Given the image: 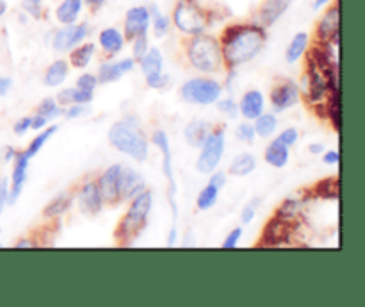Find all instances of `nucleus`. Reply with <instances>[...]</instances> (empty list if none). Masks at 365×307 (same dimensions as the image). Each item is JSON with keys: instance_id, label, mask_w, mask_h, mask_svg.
Here are the masks:
<instances>
[{"instance_id": "61", "label": "nucleus", "mask_w": 365, "mask_h": 307, "mask_svg": "<svg viewBox=\"0 0 365 307\" xmlns=\"http://www.w3.org/2000/svg\"><path fill=\"white\" fill-rule=\"evenodd\" d=\"M330 2H331V0H314V9H316V11L323 9V7H327Z\"/></svg>"}, {"instance_id": "62", "label": "nucleus", "mask_w": 365, "mask_h": 307, "mask_svg": "<svg viewBox=\"0 0 365 307\" xmlns=\"http://www.w3.org/2000/svg\"><path fill=\"white\" fill-rule=\"evenodd\" d=\"M6 13H7V2L6 0H0V18L6 16Z\"/></svg>"}, {"instance_id": "55", "label": "nucleus", "mask_w": 365, "mask_h": 307, "mask_svg": "<svg viewBox=\"0 0 365 307\" xmlns=\"http://www.w3.org/2000/svg\"><path fill=\"white\" fill-rule=\"evenodd\" d=\"M11 89H13V79L7 75H0V99L6 96Z\"/></svg>"}, {"instance_id": "53", "label": "nucleus", "mask_w": 365, "mask_h": 307, "mask_svg": "<svg viewBox=\"0 0 365 307\" xmlns=\"http://www.w3.org/2000/svg\"><path fill=\"white\" fill-rule=\"evenodd\" d=\"M21 7H24L25 13L31 14L32 18H41V14H43L41 4H34V2H27V0H24Z\"/></svg>"}, {"instance_id": "48", "label": "nucleus", "mask_w": 365, "mask_h": 307, "mask_svg": "<svg viewBox=\"0 0 365 307\" xmlns=\"http://www.w3.org/2000/svg\"><path fill=\"white\" fill-rule=\"evenodd\" d=\"M259 203H260V198H253L252 202L246 203V206L242 207V211H241V221H242V223H245V225L252 223L253 218H255V214H257V207H259Z\"/></svg>"}, {"instance_id": "3", "label": "nucleus", "mask_w": 365, "mask_h": 307, "mask_svg": "<svg viewBox=\"0 0 365 307\" xmlns=\"http://www.w3.org/2000/svg\"><path fill=\"white\" fill-rule=\"evenodd\" d=\"M107 139H109L110 146H114L118 152L125 154L138 163L148 159L150 139L143 132L138 118L132 116V114L110 125Z\"/></svg>"}, {"instance_id": "25", "label": "nucleus", "mask_w": 365, "mask_h": 307, "mask_svg": "<svg viewBox=\"0 0 365 307\" xmlns=\"http://www.w3.org/2000/svg\"><path fill=\"white\" fill-rule=\"evenodd\" d=\"M82 7H84L82 0H61L59 6L56 7V20L61 25L75 24L81 16Z\"/></svg>"}, {"instance_id": "9", "label": "nucleus", "mask_w": 365, "mask_h": 307, "mask_svg": "<svg viewBox=\"0 0 365 307\" xmlns=\"http://www.w3.org/2000/svg\"><path fill=\"white\" fill-rule=\"evenodd\" d=\"M299 91L305 96V102L310 104V106L327 100L328 93L331 91L324 71L321 70L310 57H307V70L305 75H303V88H299Z\"/></svg>"}, {"instance_id": "41", "label": "nucleus", "mask_w": 365, "mask_h": 307, "mask_svg": "<svg viewBox=\"0 0 365 307\" xmlns=\"http://www.w3.org/2000/svg\"><path fill=\"white\" fill-rule=\"evenodd\" d=\"M235 138L239 139L241 143H253L255 141L257 134H255V127H253L252 121H242V124L237 125V129H235Z\"/></svg>"}, {"instance_id": "54", "label": "nucleus", "mask_w": 365, "mask_h": 307, "mask_svg": "<svg viewBox=\"0 0 365 307\" xmlns=\"http://www.w3.org/2000/svg\"><path fill=\"white\" fill-rule=\"evenodd\" d=\"M50 121L46 120V118H43L41 114L36 113L34 116H32V121H31V129L32 131H43L45 127H48Z\"/></svg>"}, {"instance_id": "15", "label": "nucleus", "mask_w": 365, "mask_h": 307, "mask_svg": "<svg viewBox=\"0 0 365 307\" xmlns=\"http://www.w3.org/2000/svg\"><path fill=\"white\" fill-rule=\"evenodd\" d=\"M29 163H31V157L20 150H16V156L13 159V171H11V181H9V206L16 203V200L20 198L21 191H24V186L27 182V171H29Z\"/></svg>"}, {"instance_id": "57", "label": "nucleus", "mask_w": 365, "mask_h": 307, "mask_svg": "<svg viewBox=\"0 0 365 307\" xmlns=\"http://www.w3.org/2000/svg\"><path fill=\"white\" fill-rule=\"evenodd\" d=\"M309 152L314 154V156H319V154L324 152V145L323 143H310Z\"/></svg>"}, {"instance_id": "14", "label": "nucleus", "mask_w": 365, "mask_h": 307, "mask_svg": "<svg viewBox=\"0 0 365 307\" xmlns=\"http://www.w3.org/2000/svg\"><path fill=\"white\" fill-rule=\"evenodd\" d=\"M150 29V11L146 6H134L125 13L123 36L125 39L132 41L135 36L148 34Z\"/></svg>"}, {"instance_id": "11", "label": "nucleus", "mask_w": 365, "mask_h": 307, "mask_svg": "<svg viewBox=\"0 0 365 307\" xmlns=\"http://www.w3.org/2000/svg\"><path fill=\"white\" fill-rule=\"evenodd\" d=\"M89 34V25L86 21L81 24H70L63 25L61 29H57L52 36V49L59 54L70 52L73 46H77L78 43L84 41Z\"/></svg>"}, {"instance_id": "7", "label": "nucleus", "mask_w": 365, "mask_h": 307, "mask_svg": "<svg viewBox=\"0 0 365 307\" xmlns=\"http://www.w3.org/2000/svg\"><path fill=\"white\" fill-rule=\"evenodd\" d=\"M225 145H227L225 125H216L209 132L203 145L200 146V156L195 164L196 171L203 175H210L214 170H217L225 156Z\"/></svg>"}, {"instance_id": "60", "label": "nucleus", "mask_w": 365, "mask_h": 307, "mask_svg": "<svg viewBox=\"0 0 365 307\" xmlns=\"http://www.w3.org/2000/svg\"><path fill=\"white\" fill-rule=\"evenodd\" d=\"M82 2H84V4H88V6L91 7L93 11H96V9H100V7H102L103 4L107 2V0H82Z\"/></svg>"}, {"instance_id": "49", "label": "nucleus", "mask_w": 365, "mask_h": 307, "mask_svg": "<svg viewBox=\"0 0 365 307\" xmlns=\"http://www.w3.org/2000/svg\"><path fill=\"white\" fill-rule=\"evenodd\" d=\"M9 206V178L0 177V218Z\"/></svg>"}, {"instance_id": "37", "label": "nucleus", "mask_w": 365, "mask_h": 307, "mask_svg": "<svg viewBox=\"0 0 365 307\" xmlns=\"http://www.w3.org/2000/svg\"><path fill=\"white\" fill-rule=\"evenodd\" d=\"M303 206H305V202H303V200L294 198V196H289V198H285L284 202L277 207V213L274 214L280 218H284V220L298 221Z\"/></svg>"}, {"instance_id": "23", "label": "nucleus", "mask_w": 365, "mask_h": 307, "mask_svg": "<svg viewBox=\"0 0 365 307\" xmlns=\"http://www.w3.org/2000/svg\"><path fill=\"white\" fill-rule=\"evenodd\" d=\"M214 125H210L209 121L205 120H192L185 125L184 129V138L187 141L189 146L192 149H200L205 141V138L209 136V132L212 131Z\"/></svg>"}, {"instance_id": "47", "label": "nucleus", "mask_w": 365, "mask_h": 307, "mask_svg": "<svg viewBox=\"0 0 365 307\" xmlns=\"http://www.w3.org/2000/svg\"><path fill=\"white\" fill-rule=\"evenodd\" d=\"M75 86L86 89V91H95V88L98 86V79H96L95 74H82L75 82Z\"/></svg>"}, {"instance_id": "45", "label": "nucleus", "mask_w": 365, "mask_h": 307, "mask_svg": "<svg viewBox=\"0 0 365 307\" xmlns=\"http://www.w3.org/2000/svg\"><path fill=\"white\" fill-rule=\"evenodd\" d=\"M277 139H278V141L284 143L285 146H289V149H291V146H294L296 143H298L299 131L296 127H287V129H284V131H282L280 134L277 136Z\"/></svg>"}, {"instance_id": "50", "label": "nucleus", "mask_w": 365, "mask_h": 307, "mask_svg": "<svg viewBox=\"0 0 365 307\" xmlns=\"http://www.w3.org/2000/svg\"><path fill=\"white\" fill-rule=\"evenodd\" d=\"M241 236H242V227L232 228V231L228 232L227 238L223 239V243H221V246H223V248H227V250L235 248V246L239 245V241H241Z\"/></svg>"}, {"instance_id": "17", "label": "nucleus", "mask_w": 365, "mask_h": 307, "mask_svg": "<svg viewBox=\"0 0 365 307\" xmlns=\"http://www.w3.org/2000/svg\"><path fill=\"white\" fill-rule=\"evenodd\" d=\"M121 164H110L109 168L100 173V177L96 178V184H98L100 193H102L103 203H109V206H118L121 203L120 198V189H118V178H120Z\"/></svg>"}, {"instance_id": "21", "label": "nucleus", "mask_w": 365, "mask_h": 307, "mask_svg": "<svg viewBox=\"0 0 365 307\" xmlns=\"http://www.w3.org/2000/svg\"><path fill=\"white\" fill-rule=\"evenodd\" d=\"M264 107H266V99H264V93L260 89L246 91L237 104L239 114L248 121H253L257 116H260L264 113Z\"/></svg>"}, {"instance_id": "2", "label": "nucleus", "mask_w": 365, "mask_h": 307, "mask_svg": "<svg viewBox=\"0 0 365 307\" xmlns=\"http://www.w3.org/2000/svg\"><path fill=\"white\" fill-rule=\"evenodd\" d=\"M184 52L187 63L200 74L216 75L225 70L221 43L216 36L207 34V32L187 36L184 41Z\"/></svg>"}, {"instance_id": "36", "label": "nucleus", "mask_w": 365, "mask_h": 307, "mask_svg": "<svg viewBox=\"0 0 365 307\" xmlns=\"http://www.w3.org/2000/svg\"><path fill=\"white\" fill-rule=\"evenodd\" d=\"M324 104H327V120L331 121L335 131L341 132V89L328 93Z\"/></svg>"}, {"instance_id": "6", "label": "nucleus", "mask_w": 365, "mask_h": 307, "mask_svg": "<svg viewBox=\"0 0 365 307\" xmlns=\"http://www.w3.org/2000/svg\"><path fill=\"white\" fill-rule=\"evenodd\" d=\"M171 24L185 36L202 34L210 24V16L198 0H177L171 13Z\"/></svg>"}, {"instance_id": "20", "label": "nucleus", "mask_w": 365, "mask_h": 307, "mask_svg": "<svg viewBox=\"0 0 365 307\" xmlns=\"http://www.w3.org/2000/svg\"><path fill=\"white\" fill-rule=\"evenodd\" d=\"M135 59L134 57H125L121 61H114V63H103L98 66V84H110V82H118L125 74L134 70Z\"/></svg>"}, {"instance_id": "32", "label": "nucleus", "mask_w": 365, "mask_h": 307, "mask_svg": "<svg viewBox=\"0 0 365 307\" xmlns=\"http://www.w3.org/2000/svg\"><path fill=\"white\" fill-rule=\"evenodd\" d=\"M257 168V159L253 154L250 152H241L237 156H234V159L228 164V171L235 177H246L252 171H255Z\"/></svg>"}, {"instance_id": "63", "label": "nucleus", "mask_w": 365, "mask_h": 307, "mask_svg": "<svg viewBox=\"0 0 365 307\" xmlns=\"http://www.w3.org/2000/svg\"><path fill=\"white\" fill-rule=\"evenodd\" d=\"M27 2H34V4H43V0H27Z\"/></svg>"}, {"instance_id": "42", "label": "nucleus", "mask_w": 365, "mask_h": 307, "mask_svg": "<svg viewBox=\"0 0 365 307\" xmlns=\"http://www.w3.org/2000/svg\"><path fill=\"white\" fill-rule=\"evenodd\" d=\"M148 49H150L148 34L135 36V38L132 39V57L135 59V63H138V61L141 59L143 56H145L146 50H148Z\"/></svg>"}, {"instance_id": "12", "label": "nucleus", "mask_w": 365, "mask_h": 307, "mask_svg": "<svg viewBox=\"0 0 365 307\" xmlns=\"http://www.w3.org/2000/svg\"><path fill=\"white\" fill-rule=\"evenodd\" d=\"M269 100L274 113H284V111L296 106L302 100V91H299V86L294 81L285 79V81H280L278 84L273 86L269 93Z\"/></svg>"}, {"instance_id": "1", "label": "nucleus", "mask_w": 365, "mask_h": 307, "mask_svg": "<svg viewBox=\"0 0 365 307\" xmlns=\"http://www.w3.org/2000/svg\"><path fill=\"white\" fill-rule=\"evenodd\" d=\"M225 66L237 70L241 64L255 59L267 43V29L257 21H239L223 29L220 38Z\"/></svg>"}, {"instance_id": "51", "label": "nucleus", "mask_w": 365, "mask_h": 307, "mask_svg": "<svg viewBox=\"0 0 365 307\" xmlns=\"http://www.w3.org/2000/svg\"><path fill=\"white\" fill-rule=\"evenodd\" d=\"M31 121L32 116H24V118H18L13 125V132L16 136H24L31 131Z\"/></svg>"}, {"instance_id": "58", "label": "nucleus", "mask_w": 365, "mask_h": 307, "mask_svg": "<svg viewBox=\"0 0 365 307\" xmlns=\"http://www.w3.org/2000/svg\"><path fill=\"white\" fill-rule=\"evenodd\" d=\"M14 156H16V150H14L13 146H7V149H4V161H6V163H13Z\"/></svg>"}, {"instance_id": "19", "label": "nucleus", "mask_w": 365, "mask_h": 307, "mask_svg": "<svg viewBox=\"0 0 365 307\" xmlns=\"http://www.w3.org/2000/svg\"><path fill=\"white\" fill-rule=\"evenodd\" d=\"M294 0H262L257 11V24L262 25L264 29H269L284 16L289 11Z\"/></svg>"}, {"instance_id": "59", "label": "nucleus", "mask_w": 365, "mask_h": 307, "mask_svg": "<svg viewBox=\"0 0 365 307\" xmlns=\"http://www.w3.org/2000/svg\"><path fill=\"white\" fill-rule=\"evenodd\" d=\"M14 246H16V248H31V246H34V243H32L29 238H21L14 243Z\"/></svg>"}, {"instance_id": "44", "label": "nucleus", "mask_w": 365, "mask_h": 307, "mask_svg": "<svg viewBox=\"0 0 365 307\" xmlns=\"http://www.w3.org/2000/svg\"><path fill=\"white\" fill-rule=\"evenodd\" d=\"M216 106H217V111L228 118H235L239 114L237 102H235L234 99H230V96H228V99H220L216 102Z\"/></svg>"}, {"instance_id": "26", "label": "nucleus", "mask_w": 365, "mask_h": 307, "mask_svg": "<svg viewBox=\"0 0 365 307\" xmlns=\"http://www.w3.org/2000/svg\"><path fill=\"white\" fill-rule=\"evenodd\" d=\"M309 46H310L309 32H305V31L296 32L294 38H292L291 43L287 45V50H285V61H287L289 64L298 63V61L307 54Z\"/></svg>"}, {"instance_id": "10", "label": "nucleus", "mask_w": 365, "mask_h": 307, "mask_svg": "<svg viewBox=\"0 0 365 307\" xmlns=\"http://www.w3.org/2000/svg\"><path fill=\"white\" fill-rule=\"evenodd\" d=\"M294 223L296 221L284 220L280 216H271L269 221L264 227L262 236H260V241L257 243V246H284L289 245L294 236Z\"/></svg>"}, {"instance_id": "28", "label": "nucleus", "mask_w": 365, "mask_h": 307, "mask_svg": "<svg viewBox=\"0 0 365 307\" xmlns=\"http://www.w3.org/2000/svg\"><path fill=\"white\" fill-rule=\"evenodd\" d=\"M68 71H70V63L66 59H57L50 64L45 70L43 75V82L48 88H57V86L63 84L68 77Z\"/></svg>"}, {"instance_id": "34", "label": "nucleus", "mask_w": 365, "mask_h": 307, "mask_svg": "<svg viewBox=\"0 0 365 307\" xmlns=\"http://www.w3.org/2000/svg\"><path fill=\"white\" fill-rule=\"evenodd\" d=\"M148 11H150V25H152L153 29V34H155V38H164L171 29V18L166 16V14L159 9L157 4L148 6Z\"/></svg>"}, {"instance_id": "5", "label": "nucleus", "mask_w": 365, "mask_h": 307, "mask_svg": "<svg viewBox=\"0 0 365 307\" xmlns=\"http://www.w3.org/2000/svg\"><path fill=\"white\" fill-rule=\"evenodd\" d=\"M152 145H155L160 150V156H163V173L164 178L168 182V202L171 207V216H173V223H171L170 238H168V246H173L177 243L178 232H177V221H178V203H177V195H178V184L177 178H175V170H173V156H171V146H170V138L164 131H155L152 134Z\"/></svg>"}, {"instance_id": "31", "label": "nucleus", "mask_w": 365, "mask_h": 307, "mask_svg": "<svg viewBox=\"0 0 365 307\" xmlns=\"http://www.w3.org/2000/svg\"><path fill=\"white\" fill-rule=\"evenodd\" d=\"M93 91H86V89L81 88H66V89H61L57 93V104L61 107H66L71 106V104H91L93 102Z\"/></svg>"}, {"instance_id": "27", "label": "nucleus", "mask_w": 365, "mask_h": 307, "mask_svg": "<svg viewBox=\"0 0 365 307\" xmlns=\"http://www.w3.org/2000/svg\"><path fill=\"white\" fill-rule=\"evenodd\" d=\"M264 159L269 166L273 168H285L289 163V146H285L284 143L273 139L269 145L264 150Z\"/></svg>"}, {"instance_id": "16", "label": "nucleus", "mask_w": 365, "mask_h": 307, "mask_svg": "<svg viewBox=\"0 0 365 307\" xmlns=\"http://www.w3.org/2000/svg\"><path fill=\"white\" fill-rule=\"evenodd\" d=\"M77 203L86 216H96L103 209V198L96 181H86L77 193Z\"/></svg>"}, {"instance_id": "56", "label": "nucleus", "mask_w": 365, "mask_h": 307, "mask_svg": "<svg viewBox=\"0 0 365 307\" xmlns=\"http://www.w3.org/2000/svg\"><path fill=\"white\" fill-rule=\"evenodd\" d=\"M323 161L327 164H339L341 163V154H339V150H327V152L323 154Z\"/></svg>"}, {"instance_id": "52", "label": "nucleus", "mask_w": 365, "mask_h": 307, "mask_svg": "<svg viewBox=\"0 0 365 307\" xmlns=\"http://www.w3.org/2000/svg\"><path fill=\"white\" fill-rule=\"evenodd\" d=\"M209 182H210V184L216 186V188L223 189L225 184H227V173H225V171H221V170H214L212 173H210Z\"/></svg>"}, {"instance_id": "8", "label": "nucleus", "mask_w": 365, "mask_h": 307, "mask_svg": "<svg viewBox=\"0 0 365 307\" xmlns=\"http://www.w3.org/2000/svg\"><path fill=\"white\" fill-rule=\"evenodd\" d=\"M223 95V84L210 77H195L180 86V99L196 106L216 104Z\"/></svg>"}, {"instance_id": "4", "label": "nucleus", "mask_w": 365, "mask_h": 307, "mask_svg": "<svg viewBox=\"0 0 365 307\" xmlns=\"http://www.w3.org/2000/svg\"><path fill=\"white\" fill-rule=\"evenodd\" d=\"M153 207V195L148 189H143L139 195L130 200L125 216H121L120 223L114 228V239L120 246L134 245L135 239L143 234L148 225V216Z\"/></svg>"}, {"instance_id": "33", "label": "nucleus", "mask_w": 365, "mask_h": 307, "mask_svg": "<svg viewBox=\"0 0 365 307\" xmlns=\"http://www.w3.org/2000/svg\"><path fill=\"white\" fill-rule=\"evenodd\" d=\"M139 66H141V71L146 75H152V74H159L163 71L164 66V56L157 46H152V49L146 50L145 56L138 61Z\"/></svg>"}, {"instance_id": "43", "label": "nucleus", "mask_w": 365, "mask_h": 307, "mask_svg": "<svg viewBox=\"0 0 365 307\" xmlns=\"http://www.w3.org/2000/svg\"><path fill=\"white\" fill-rule=\"evenodd\" d=\"M89 113H91V109H89V104H71V106H66L63 109V116L68 118V120L82 118Z\"/></svg>"}, {"instance_id": "13", "label": "nucleus", "mask_w": 365, "mask_h": 307, "mask_svg": "<svg viewBox=\"0 0 365 307\" xmlns=\"http://www.w3.org/2000/svg\"><path fill=\"white\" fill-rule=\"evenodd\" d=\"M339 27H341V7L330 6L324 11L316 25V41H331L339 45Z\"/></svg>"}, {"instance_id": "38", "label": "nucleus", "mask_w": 365, "mask_h": 307, "mask_svg": "<svg viewBox=\"0 0 365 307\" xmlns=\"http://www.w3.org/2000/svg\"><path fill=\"white\" fill-rule=\"evenodd\" d=\"M220 188H216L214 184H205L202 188V191L198 193V196H196V207H198V211H209L212 209L214 206H216L217 198H220Z\"/></svg>"}, {"instance_id": "18", "label": "nucleus", "mask_w": 365, "mask_h": 307, "mask_svg": "<svg viewBox=\"0 0 365 307\" xmlns=\"http://www.w3.org/2000/svg\"><path fill=\"white\" fill-rule=\"evenodd\" d=\"M118 189H120L121 202H128L135 195L146 189V182L138 170L128 166H121L120 178H118Z\"/></svg>"}, {"instance_id": "35", "label": "nucleus", "mask_w": 365, "mask_h": 307, "mask_svg": "<svg viewBox=\"0 0 365 307\" xmlns=\"http://www.w3.org/2000/svg\"><path fill=\"white\" fill-rule=\"evenodd\" d=\"M255 134L262 139H269L278 129V118L274 113H262L253 120Z\"/></svg>"}, {"instance_id": "29", "label": "nucleus", "mask_w": 365, "mask_h": 307, "mask_svg": "<svg viewBox=\"0 0 365 307\" xmlns=\"http://www.w3.org/2000/svg\"><path fill=\"white\" fill-rule=\"evenodd\" d=\"M71 203H73V195L68 191L61 193V195L53 196V198L46 203L45 209H43V216L48 218V220L63 216L64 213H68V211H70Z\"/></svg>"}, {"instance_id": "24", "label": "nucleus", "mask_w": 365, "mask_h": 307, "mask_svg": "<svg viewBox=\"0 0 365 307\" xmlns=\"http://www.w3.org/2000/svg\"><path fill=\"white\" fill-rule=\"evenodd\" d=\"M339 188H341V181H339V177H328V178H323V181L316 182V184L309 189L307 196H309V198H321V200H337Z\"/></svg>"}, {"instance_id": "46", "label": "nucleus", "mask_w": 365, "mask_h": 307, "mask_svg": "<svg viewBox=\"0 0 365 307\" xmlns=\"http://www.w3.org/2000/svg\"><path fill=\"white\" fill-rule=\"evenodd\" d=\"M168 82H170V77H168V74H164V71L146 75V86H148V88H152V89L166 88Z\"/></svg>"}, {"instance_id": "39", "label": "nucleus", "mask_w": 365, "mask_h": 307, "mask_svg": "<svg viewBox=\"0 0 365 307\" xmlns=\"http://www.w3.org/2000/svg\"><path fill=\"white\" fill-rule=\"evenodd\" d=\"M57 129H59V127H57V125H52V127H45V129H43V131L39 132V134L36 136V138L32 139L31 143H29V146L24 150V152L27 154V156L31 157V159H32V157H34V156H38L39 150H41L43 146H45V143L48 141V139L52 138L53 134H56Z\"/></svg>"}, {"instance_id": "30", "label": "nucleus", "mask_w": 365, "mask_h": 307, "mask_svg": "<svg viewBox=\"0 0 365 307\" xmlns=\"http://www.w3.org/2000/svg\"><path fill=\"white\" fill-rule=\"evenodd\" d=\"M95 43H78L77 46H73V49L70 50V59H68V63L71 64L73 68H86L89 66V63H91L93 56H95Z\"/></svg>"}, {"instance_id": "40", "label": "nucleus", "mask_w": 365, "mask_h": 307, "mask_svg": "<svg viewBox=\"0 0 365 307\" xmlns=\"http://www.w3.org/2000/svg\"><path fill=\"white\" fill-rule=\"evenodd\" d=\"M36 113L41 114V116L46 118L48 121H56L57 118L63 116V107L57 104L56 99H52V96H46V99H43L41 102H39L38 111H36Z\"/></svg>"}, {"instance_id": "64", "label": "nucleus", "mask_w": 365, "mask_h": 307, "mask_svg": "<svg viewBox=\"0 0 365 307\" xmlns=\"http://www.w3.org/2000/svg\"><path fill=\"white\" fill-rule=\"evenodd\" d=\"M0 234H2V231H0Z\"/></svg>"}, {"instance_id": "22", "label": "nucleus", "mask_w": 365, "mask_h": 307, "mask_svg": "<svg viewBox=\"0 0 365 307\" xmlns=\"http://www.w3.org/2000/svg\"><path fill=\"white\" fill-rule=\"evenodd\" d=\"M98 45H100V49H102L106 54H109V56L120 54L121 50H123V45H125L123 32L116 27L102 29L98 34Z\"/></svg>"}]
</instances>
